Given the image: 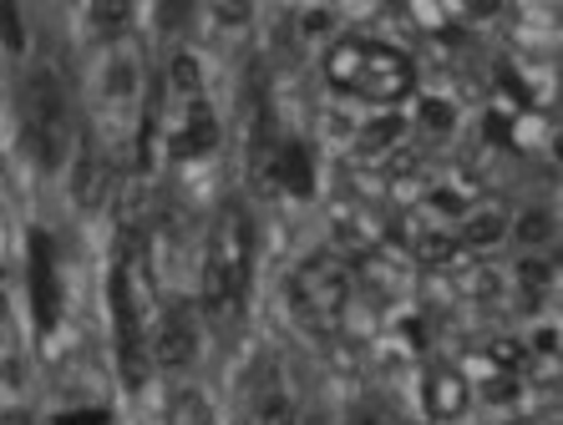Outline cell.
Here are the masks:
<instances>
[{"mask_svg":"<svg viewBox=\"0 0 563 425\" xmlns=\"http://www.w3.org/2000/svg\"><path fill=\"white\" fill-rule=\"evenodd\" d=\"M549 233H553V213H549V208H533V213H523V219H518V238H523V244H543Z\"/></svg>","mask_w":563,"mask_h":425,"instance_id":"19","label":"cell"},{"mask_svg":"<svg viewBox=\"0 0 563 425\" xmlns=\"http://www.w3.org/2000/svg\"><path fill=\"white\" fill-rule=\"evenodd\" d=\"M173 87L188 91V97H198V87H203V71H198V56H173Z\"/></svg>","mask_w":563,"mask_h":425,"instance_id":"20","label":"cell"},{"mask_svg":"<svg viewBox=\"0 0 563 425\" xmlns=\"http://www.w3.org/2000/svg\"><path fill=\"white\" fill-rule=\"evenodd\" d=\"M168 425H213L209 400L198 395V390H178L168 405Z\"/></svg>","mask_w":563,"mask_h":425,"instance_id":"15","label":"cell"},{"mask_svg":"<svg viewBox=\"0 0 563 425\" xmlns=\"http://www.w3.org/2000/svg\"><path fill=\"white\" fill-rule=\"evenodd\" d=\"M0 425H36V421H31L26 411H11V415H5V421H0Z\"/></svg>","mask_w":563,"mask_h":425,"instance_id":"30","label":"cell"},{"mask_svg":"<svg viewBox=\"0 0 563 425\" xmlns=\"http://www.w3.org/2000/svg\"><path fill=\"white\" fill-rule=\"evenodd\" d=\"M487 395H493V400H512V395H518V374L493 370V380H487Z\"/></svg>","mask_w":563,"mask_h":425,"instance_id":"25","label":"cell"},{"mask_svg":"<svg viewBox=\"0 0 563 425\" xmlns=\"http://www.w3.org/2000/svg\"><path fill=\"white\" fill-rule=\"evenodd\" d=\"M194 355H198V304L173 299L168 310H157V324H153V365L184 370Z\"/></svg>","mask_w":563,"mask_h":425,"instance_id":"6","label":"cell"},{"mask_svg":"<svg viewBox=\"0 0 563 425\" xmlns=\"http://www.w3.org/2000/svg\"><path fill=\"white\" fill-rule=\"evenodd\" d=\"M345 304H351V269L335 254H310L300 269L289 273V310L314 335L335 329Z\"/></svg>","mask_w":563,"mask_h":425,"instance_id":"5","label":"cell"},{"mask_svg":"<svg viewBox=\"0 0 563 425\" xmlns=\"http://www.w3.org/2000/svg\"><path fill=\"white\" fill-rule=\"evenodd\" d=\"M254 425H300V415H295V400H289V390L279 385L275 365H264V370H260V385H254Z\"/></svg>","mask_w":563,"mask_h":425,"instance_id":"11","label":"cell"},{"mask_svg":"<svg viewBox=\"0 0 563 425\" xmlns=\"http://www.w3.org/2000/svg\"><path fill=\"white\" fill-rule=\"evenodd\" d=\"M325 26H330V11H305V31H310V36Z\"/></svg>","mask_w":563,"mask_h":425,"instance_id":"28","label":"cell"},{"mask_svg":"<svg viewBox=\"0 0 563 425\" xmlns=\"http://www.w3.org/2000/svg\"><path fill=\"white\" fill-rule=\"evenodd\" d=\"M421 122H427V127H437V132H446V127H452V107L427 102V107H421Z\"/></svg>","mask_w":563,"mask_h":425,"instance_id":"26","label":"cell"},{"mask_svg":"<svg viewBox=\"0 0 563 425\" xmlns=\"http://www.w3.org/2000/svg\"><path fill=\"white\" fill-rule=\"evenodd\" d=\"M538 355H553V349H559V335H553V329H543V335H538Z\"/></svg>","mask_w":563,"mask_h":425,"instance_id":"29","label":"cell"},{"mask_svg":"<svg viewBox=\"0 0 563 425\" xmlns=\"http://www.w3.org/2000/svg\"><path fill=\"white\" fill-rule=\"evenodd\" d=\"M250 178L264 198L279 193V137H275V122H269L264 107H260V116H254V137H250Z\"/></svg>","mask_w":563,"mask_h":425,"instance_id":"8","label":"cell"},{"mask_svg":"<svg viewBox=\"0 0 563 425\" xmlns=\"http://www.w3.org/2000/svg\"><path fill=\"white\" fill-rule=\"evenodd\" d=\"M153 324H157V294H153V269H147V248L143 233L128 228L118 238V264H112V335H118V365L128 390L147 385Z\"/></svg>","mask_w":563,"mask_h":425,"instance_id":"1","label":"cell"},{"mask_svg":"<svg viewBox=\"0 0 563 425\" xmlns=\"http://www.w3.org/2000/svg\"><path fill=\"white\" fill-rule=\"evenodd\" d=\"M421 405H427L432 421H457L467 411V380L457 370H432L427 385H421Z\"/></svg>","mask_w":563,"mask_h":425,"instance_id":"10","label":"cell"},{"mask_svg":"<svg viewBox=\"0 0 563 425\" xmlns=\"http://www.w3.org/2000/svg\"><path fill=\"white\" fill-rule=\"evenodd\" d=\"M279 188H289L295 198H310L314 193V163H310V147L305 142H279Z\"/></svg>","mask_w":563,"mask_h":425,"instance_id":"12","label":"cell"},{"mask_svg":"<svg viewBox=\"0 0 563 425\" xmlns=\"http://www.w3.org/2000/svg\"><path fill=\"white\" fill-rule=\"evenodd\" d=\"M31 248V310H36V329H56L62 320V279H56V248H52V233H31L26 238Z\"/></svg>","mask_w":563,"mask_h":425,"instance_id":"7","label":"cell"},{"mask_svg":"<svg viewBox=\"0 0 563 425\" xmlns=\"http://www.w3.org/2000/svg\"><path fill=\"white\" fill-rule=\"evenodd\" d=\"M518 283H523L528 310H538V299H543V289L553 283V269H549V264H538V258H523V264H518Z\"/></svg>","mask_w":563,"mask_h":425,"instance_id":"17","label":"cell"},{"mask_svg":"<svg viewBox=\"0 0 563 425\" xmlns=\"http://www.w3.org/2000/svg\"><path fill=\"white\" fill-rule=\"evenodd\" d=\"M219 147V116H213V107L203 102V91L198 97H188V122L184 132L173 137V157H203Z\"/></svg>","mask_w":563,"mask_h":425,"instance_id":"9","label":"cell"},{"mask_svg":"<svg viewBox=\"0 0 563 425\" xmlns=\"http://www.w3.org/2000/svg\"><path fill=\"white\" fill-rule=\"evenodd\" d=\"M487 355H493V365H498V370H508V374H518L528 365V349L518 345V339H498Z\"/></svg>","mask_w":563,"mask_h":425,"instance_id":"21","label":"cell"},{"mask_svg":"<svg viewBox=\"0 0 563 425\" xmlns=\"http://www.w3.org/2000/svg\"><path fill=\"white\" fill-rule=\"evenodd\" d=\"M213 15H219L223 26H244V21H250V5H239V0H213Z\"/></svg>","mask_w":563,"mask_h":425,"instance_id":"24","label":"cell"},{"mask_svg":"<svg viewBox=\"0 0 563 425\" xmlns=\"http://www.w3.org/2000/svg\"><path fill=\"white\" fill-rule=\"evenodd\" d=\"M254 273V223L239 203H223L209 233V258H203V314L213 324H234L250 299Z\"/></svg>","mask_w":563,"mask_h":425,"instance_id":"2","label":"cell"},{"mask_svg":"<svg viewBox=\"0 0 563 425\" xmlns=\"http://www.w3.org/2000/svg\"><path fill=\"white\" fill-rule=\"evenodd\" d=\"M21 127H26V147L41 168H62L66 147H71V102L52 66H36L21 91Z\"/></svg>","mask_w":563,"mask_h":425,"instance_id":"4","label":"cell"},{"mask_svg":"<svg viewBox=\"0 0 563 425\" xmlns=\"http://www.w3.org/2000/svg\"><path fill=\"white\" fill-rule=\"evenodd\" d=\"M503 233H508V213H503V203H483L462 219V238H467L472 248H493Z\"/></svg>","mask_w":563,"mask_h":425,"instance_id":"13","label":"cell"},{"mask_svg":"<svg viewBox=\"0 0 563 425\" xmlns=\"http://www.w3.org/2000/svg\"><path fill=\"white\" fill-rule=\"evenodd\" d=\"M92 21H97V31L118 36V31L128 26V0H97V5H92Z\"/></svg>","mask_w":563,"mask_h":425,"instance_id":"18","label":"cell"},{"mask_svg":"<svg viewBox=\"0 0 563 425\" xmlns=\"http://www.w3.org/2000/svg\"><path fill=\"white\" fill-rule=\"evenodd\" d=\"M102 153H97L92 137H81V153H77V182H71V193H77L81 208H97V198H102Z\"/></svg>","mask_w":563,"mask_h":425,"instance_id":"14","label":"cell"},{"mask_svg":"<svg viewBox=\"0 0 563 425\" xmlns=\"http://www.w3.org/2000/svg\"><path fill=\"white\" fill-rule=\"evenodd\" d=\"M112 415L107 411H66V415H56V425H107Z\"/></svg>","mask_w":563,"mask_h":425,"instance_id":"27","label":"cell"},{"mask_svg":"<svg viewBox=\"0 0 563 425\" xmlns=\"http://www.w3.org/2000/svg\"><path fill=\"white\" fill-rule=\"evenodd\" d=\"M325 81L345 97H366V102H401L417 81V66L407 52L380 46L366 36H345L325 52Z\"/></svg>","mask_w":563,"mask_h":425,"instance_id":"3","label":"cell"},{"mask_svg":"<svg viewBox=\"0 0 563 425\" xmlns=\"http://www.w3.org/2000/svg\"><path fill=\"white\" fill-rule=\"evenodd\" d=\"M5 320H11V310H5V294H0V329H5Z\"/></svg>","mask_w":563,"mask_h":425,"instance_id":"31","label":"cell"},{"mask_svg":"<svg viewBox=\"0 0 563 425\" xmlns=\"http://www.w3.org/2000/svg\"><path fill=\"white\" fill-rule=\"evenodd\" d=\"M396 137H407V122H401V116H376L371 127H361V153L376 157V153H386Z\"/></svg>","mask_w":563,"mask_h":425,"instance_id":"16","label":"cell"},{"mask_svg":"<svg viewBox=\"0 0 563 425\" xmlns=\"http://www.w3.org/2000/svg\"><path fill=\"white\" fill-rule=\"evenodd\" d=\"M483 137H487V142H498V147H508V142H512L508 116H503V112H487V116H483Z\"/></svg>","mask_w":563,"mask_h":425,"instance_id":"23","label":"cell"},{"mask_svg":"<svg viewBox=\"0 0 563 425\" xmlns=\"http://www.w3.org/2000/svg\"><path fill=\"white\" fill-rule=\"evenodd\" d=\"M0 36H5V46H11V52H21V46H26V31H21V11H15L11 0H0Z\"/></svg>","mask_w":563,"mask_h":425,"instance_id":"22","label":"cell"}]
</instances>
